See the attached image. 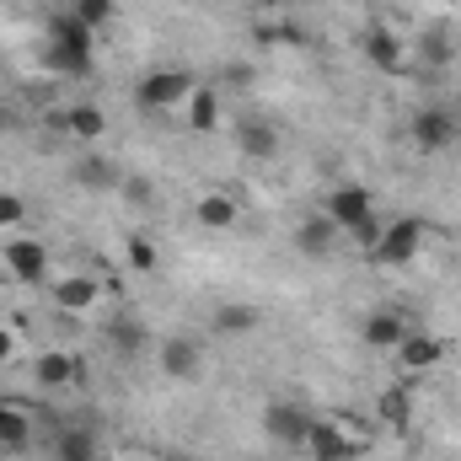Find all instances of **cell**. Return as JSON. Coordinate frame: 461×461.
Instances as JSON below:
<instances>
[{"mask_svg":"<svg viewBox=\"0 0 461 461\" xmlns=\"http://www.w3.org/2000/svg\"><path fill=\"white\" fill-rule=\"evenodd\" d=\"M92 43H97V32L81 27L70 11L49 22V65H54L59 76H86V70H92Z\"/></svg>","mask_w":461,"mask_h":461,"instance_id":"cell-7","label":"cell"},{"mask_svg":"<svg viewBox=\"0 0 461 461\" xmlns=\"http://www.w3.org/2000/svg\"><path fill=\"white\" fill-rule=\"evenodd\" d=\"M167 461H199V456H167Z\"/></svg>","mask_w":461,"mask_h":461,"instance_id":"cell-34","label":"cell"},{"mask_svg":"<svg viewBox=\"0 0 461 461\" xmlns=\"http://www.w3.org/2000/svg\"><path fill=\"white\" fill-rule=\"evenodd\" d=\"M54 129H59L70 145L92 150V145H103V134H108V113H103V103H70L65 113H54Z\"/></svg>","mask_w":461,"mask_h":461,"instance_id":"cell-17","label":"cell"},{"mask_svg":"<svg viewBox=\"0 0 461 461\" xmlns=\"http://www.w3.org/2000/svg\"><path fill=\"white\" fill-rule=\"evenodd\" d=\"M5 129H16V113H11V108H0V134H5Z\"/></svg>","mask_w":461,"mask_h":461,"instance_id":"cell-33","label":"cell"},{"mask_svg":"<svg viewBox=\"0 0 461 461\" xmlns=\"http://www.w3.org/2000/svg\"><path fill=\"white\" fill-rule=\"evenodd\" d=\"M375 451V419H359L348 408H317L306 429L312 461H365Z\"/></svg>","mask_w":461,"mask_h":461,"instance_id":"cell-1","label":"cell"},{"mask_svg":"<svg viewBox=\"0 0 461 461\" xmlns=\"http://www.w3.org/2000/svg\"><path fill=\"white\" fill-rule=\"evenodd\" d=\"M230 140H236V150L247 156V161H274L285 145V134H279V123L268 113H258V108H241V113L230 118Z\"/></svg>","mask_w":461,"mask_h":461,"instance_id":"cell-11","label":"cell"},{"mask_svg":"<svg viewBox=\"0 0 461 461\" xmlns=\"http://www.w3.org/2000/svg\"><path fill=\"white\" fill-rule=\"evenodd\" d=\"M183 123H188V134H215V129L226 123V97H221V86L199 81L194 97L183 103Z\"/></svg>","mask_w":461,"mask_h":461,"instance_id":"cell-22","label":"cell"},{"mask_svg":"<svg viewBox=\"0 0 461 461\" xmlns=\"http://www.w3.org/2000/svg\"><path fill=\"white\" fill-rule=\"evenodd\" d=\"M413 413H419V402H413V386H408V381H397V386H386V392L375 397V429L408 435V429H413Z\"/></svg>","mask_w":461,"mask_h":461,"instance_id":"cell-23","label":"cell"},{"mask_svg":"<svg viewBox=\"0 0 461 461\" xmlns=\"http://www.w3.org/2000/svg\"><path fill=\"white\" fill-rule=\"evenodd\" d=\"M188 215H194V226H199V230L226 236V230L241 226V199H236L230 188H221V183H210V188H199V194H194Z\"/></svg>","mask_w":461,"mask_h":461,"instance_id":"cell-14","label":"cell"},{"mask_svg":"<svg viewBox=\"0 0 461 461\" xmlns=\"http://www.w3.org/2000/svg\"><path fill=\"white\" fill-rule=\"evenodd\" d=\"M322 215L344 230L348 241H359V247H365V241L381 230L375 194H370V188H359V183H339V188H328V199H322Z\"/></svg>","mask_w":461,"mask_h":461,"instance_id":"cell-5","label":"cell"},{"mask_svg":"<svg viewBox=\"0 0 461 461\" xmlns=\"http://www.w3.org/2000/svg\"><path fill=\"white\" fill-rule=\"evenodd\" d=\"M70 183H76L81 194H113V188H123V177H118V161L103 150V145L81 150V161L70 167Z\"/></svg>","mask_w":461,"mask_h":461,"instance_id":"cell-21","label":"cell"},{"mask_svg":"<svg viewBox=\"0 0 461 461\" xmlns=\"http://www.w3.org/2000/svg\"><path fill=\"white\" fill-rule=\"evenodd\" d=\"M70 16H76L81 27L103 32V27H108V22L118 16V0H70Z\"/></svg>","mask_w":461,"mask_h":461,"instance_id":"cell-28","label":"cell"},{"mask_svg":"<svg viewBox=\"0 0 461 461\" xmlns=\"http://www.w3.org/2000/svg\"><path fill=\"white\" fill-rule=\"evenodd\" d=\"M451 59H456V43H451V32H440V27H429V32L413 43V65H424V70H451Z\"/></svg>","mask_w":461,"mask_h":461,"instance_id":"cell-26","label":"cell"},{"mask_svg":"<svg viewBox=\"0 0 461 461\" xmlns=\"http://www.w3.org/2000/svg\"><path fill=\"white\" fill-rule=\"evenodd\" d=\"M38 446V402L32 397H0V451L27 456Z\"/></svg>","mask_w":461,"mask_h":461,"instance_id":"cell-12","label":"cell"},{"mask_svg":"<svg viewBox=\"0 0 461 461\" xmlns=\"http://www.w3.org/2000/svg\"><path fill=\"white\" fill-rule=\"evenodd\" d=\"M263 5H279V0H263Z\"/></svg>","mask_w":461,"mask_h":461,"instance_id":"cell-35","label":"cell"},{"mask_svg":"<svg viewBox=\"0 0 461 461\" xmlns=\"http://www.w3.org/2000/svg\"><path fill=\"white\" fill-rule=\"evenodd\" d=\"M413 328H419V322H413L402 306H375V312H365V317H359V344L375 348V354H392V348L402 344Z\"/></svg>","mask_w":461,"mask_h":461,"instance_id":"cell-15","label":"cell"},{"mask_svg":"<svg viewBox=\"0 0 461 461\" xmlns=\"http://www.w3.org/2000/svg\"><path fill=\"white\" fill-rule=\"evenodd\" d=\"M123 258H129V274H145V279L161 274V247H156L145 230H129V236H123Z\"/></svg>","mask_w":461,"mask_h":461,"instance_id":"cell-27","label":"cell"},{"mask_svg":"<svg viewBox=\"0 0 461 461\" xmlns=\"http://www.w3.org/2000/svg\"><path fill=\"white\" fill-rule=\"evenodd\" d=\"M5 268H11V279L16 285H49V274H54V258H49V247L38 241V236H5Z\"/></svg>","mask_w":461,"mask_h":461,"instance_id":"cell-13","label":"cell"},{"mask_svg":"<svg viewBox=\"0 0 461 461\" xmlns=\"http://www.w3.org/2000/svg\"><path fill=\"white\" fill-rule=\"evenodd\" d=\"M392 359H397V375H402V381L429 375V370H440V365L451 359V339H440V333H429V328H413L402 344L392 348Z\"/></svg>","mask_w":461,"mask_h":461,"instance_id":"cell-10","label":"cell"},{"mask_svg":"<svg viewBox=\"0 0 461 461\" xmlns=\"http://www.w3.org/2000/svg\"><path fill=\"white\" fill-rule=\"evenodd\" d=\"M359 59H365L375 76H392V81L413 76V43H408L392 22H381V16H370V22L359 27Z\"/></svg>","mask_w":461,"mask_h":461,"instance_id":"cell-3","label":"cell"},{"mask_svg":"<svg viewBox=\"0 0 461 461\" xmlns=\"http://www.w3.org/2000/svg\"><path fill=\"white\" fill-rule=\"evenodd\" d=\"M312 413H317V408H306V402H295V397H268V408H263V435H268L274 446H285V451H306Z\"/></svg>","mask_w":461,"mask_h":461,"instance_id":"cell-9","label":"cell"},{"mask_svg":"<svg viewBox=\"0 0 461 461\" xmlns=\"http://www.w3.org/2000/svg\"><path fill=\"white\" fill-rule=\"evenodd\" d=\"M22 344H27V339H22V328H16V322H0V370L22 354Z\"/></svg>","mask_w":461,"mask_h":461,"instance_id":"cell-31","label":"cell"},{"mask_svg":"<svg viewBox=\"0 0 461 461\" xmlns=\"http://www.w3.org/2000/svg\"><path fill=\"white\" fill-rule=\"evenodd\" d=\"M194 86H199V76L194 70H183V65H156V70H145L140 81H134V108L140 113H183V103L194 97Z\"/></svg>","mask_w":461,"mask_h":461,"instance_id":"cell-4","label":"cell"},{"mask_svg":"<svg viewBox=\"0 0 461 461\" xmlns=\"http://www.w3.org/2000/svg\"><path fill=\"white\" fill-rule=\"evenodd\" d=\"M156 365H161V375H172V381H194V375L204 370V348H199V339H188V333H167V339L156 344Z\"/></svg>","mask_w":461,"mask_h":461,"instance_id":"cell-19","label":"cell"},{"mask_svg":"<svg viewBox=\"0 0 461 461\" xmlns=\"http://www.w3.org/2000/svg\"><path fill=\"white\" fill-rule=\"evenodd\" d=\"M123 194H129L134 204H150V199H156V194H150V183H140V177H129V183H123Z\"/></svg>","mask_w":461,"mask_h":461,"instance_id":"cell-32","label":"cell"},{"mask_svg":"<svg viewBox=\"0 0 461 461\" xmlns=\"http://www.w3.org/2000/svg\"><path fill=\"white\" fill-rule=\"evenodd\" d=\"M49 306L59 317H92L108 306V279L92 274V268H70L59 279H49Z\"/></svg>","mask_w":461,"mask_h":461,"instance_id":"cell-6","label":"cell"},{"mask_svg":"<svg viewBox=\"0 0 461 461\" xmlns=\"http://www.w3.org/2000/svg\"><path fill=\"white\" fill-rule=\"evenodd\" d=\"M103 344L113 359H145V354H156V339H150V328H145V317H134V312H118L103 322Z\"/></svg>","mask_w":461,"mask_h":461,"instance_id":"cell-16","label":"cell"},{"mask_svg":"<svg viewBox=\"0 0 461 461\" xmlns=\"http://www.w3.org/2000/svg\"><path fill=\"white\" fill-rule=\"evenodd\" d=\"M32 386L38 392H76L81 386V359L70 354V348H43L38 359H32Z\"/></svg>","mask_w":461,"mask_h":461,"instance_id":"cell-18","label":"cell"},{"mask_svg":"<svg viewBox=\"0 0 461 461\" xmlns=\"http://www.w3.org/2000/svg\"><path fill=\"white\" fill-rule=\"evenodd\" d=\"M424 241H429V226H424L419 215H397V221H381V230H375L359 252H365V263H375V268H408V263H419Z\"/></svg>","mask_w":461,"mask_h":461,"instance_id":"cell-2","label":"cell"},{"mask_svg":"<svg viewBox=\"0 0 461 461\" xmlns=\"http://www.w3.org/2000/svg\"><path fill=\"white\" fill-rule=\"evenodd\" d=\"M49 461H103V435L92 424H54Z\"/></svg>","mask_w":461,"mask_h":461,"instance_id":"cell-20","label":"cell"},{"mask_svg":"<svg viewBox=\"0 0 461 461\" xmlns=\"http://www.w3.org/2000/svg\"><path fill=\"white\" fill-rule=\"evenodd\" d=\"M252 38H258L263 49H295V43H301V32H295V27H285V22H258V27H252Z\"/></svg>","mask_w":461,"mask_h":461,"instance_id":"cell-30","label":"cell"},{"mask_svg":"<svg viewBox=\"0 0 461 461\" xmlns=\"http://www.w3.org/2000/svg\"><path fill=\"white\" fill-rule=\"evenodd\" d=\"M22 226H27V199H22L16 188H0V230L16 236Z\"/></svg>","mask_w":461,"mask_h":461,"instance_id":"cell-29","label":"cell"},{"mask_svg":"<svg viewBox=\"0 0 461 461\" xmlns=\"http://www.w3.org/2000/svg\"><path fill=\"white\" fill-rule=\"evenodd\" d=\"M408 145H413L419 156H446V150H456L461 145V118L451 113L446 103L413 108V118H408Z\"/></svg>","mask_w":461,"mask_h":461,"instance_id":"cell-8","label":"cell"},{"mask_svg":"<svg viewBox=\"0 0 461 461\" xmlns=\"http://www.w3.org/2000/svg\"><path fill=\"white\" fill-rule=\"evenodd\" d=\"M210 328H215V333H226V339H241V333H258V328H263V312H258V306H247V301H226V306H215Z\"/></svg>","mask_w":461,"mask_h":461,"instance_id":"cell-25","label":"cell"},{"mask_svg":"<svg viewBox=\"0 0 461 461\" xmlns=\"http://www.w3.org/2000/svg\"><path fill=\"white\" fill-rule=\"evenodd\" d=\"M339 236H344V230L333 226L322 210H317V215H306V221H295V230H290V241H295V252H301V258H328V252L339 247Z\"/></svg>","mask_w":461,"mask_h":461,"instance_id":"cell-24","label":"cell"},{"mask_svg":"<svg viewBox=\"0 0 461 461\" xmlns=\"http://www.w3.org/2000/svg\"><path fill=\"white\" fill-rule=\"evenodd\" d=\"M0 140H5V134H0Z\"/></svg>","mask_w":461,"mask_h":461,"instance_id":"cell-36","label":"cell"}]
</instances>
